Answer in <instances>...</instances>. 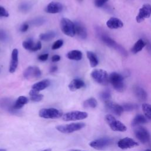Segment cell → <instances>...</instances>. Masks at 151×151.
<instances>
[{
    "label": "cell",
    "instance_id": "obj_1",
    "mask_svg": "<svg viewBox=\"0 0 151 151\" xmlns=\"http://www.w3.org/2000/svg\"><path fill=\"white\" fill-rule=\"evenodd\" d=\"M86 124L84 123H72L67 124H61L56 126V129L61 133H71L80 130L85 127Z\"/></svg>",
    "mask_w": 151,
    "mask_h": 151
},
{
    "label": "cell",
    "instance_id": "obj_2",
    "mask_svg": "<svg viewBox=\"0 0 151 151\" xmlns=\"http://www.w3.org/2000/svg\"><path fill=\"white\" fill-rule=\"evenodd\" d=\"M123 77L119 73L113 72L109 75V82L113 88L119 92H122L124 89Z\"/></svg>",
    "mask_w": 151,
    "mask_h": 151
},
{
    "label": "cell",
    "instance_id": "obj_3",
    "mask_svg": "<svg viewBox=\"0 0 151 151\" xmlns=\"http://www.w3.org/2000/svg\"><path fill=\"white\" fill-rule=\"evenodd\" d=\"M91 76L96 82L101 85H107L109 83V76L104 70L95 69L91 73Z\"/></svg>",
    "mask_w": 151,
    "mask_h": 151
},
{
    "label": "cell",
    "instance_id": "obj_4",
    "mask_svg": "<svg viewBox=\"0 0 151 151\" xmlns=\"http://www.w3.org/2000/svg\"><path fill=\"white\" fill-rule=\"evenodd\" d=\"M105 120L113 131L125 132L127 130L126 126L120 121L114 118L111 114H107L105 116Z\"/></svg>",
    "mask_w": 151,
    "mask_h": 151
},
{
    "label": "cell",
    "instance_id": "obj_5",
    "mask_svg": "<svg viewBox=\"0 0 151 151\" xmlns=\"http://www.w3.org/2000/svg\"><path fill=\"white\" fill-rule=\"evenodd\" d=\"M60 28L61 31L67 36L73 37L76 34L74 22L67 18H63L61 19Z\"/></svg>",
    "mask_w": 151,
    "mask_h": 151
},
{
    "label": "cell",
    "instance_id": "obj_6",
    "mask_svg": "<svg viewBox=\"0 0 151 151\" xmlns=\"http://www.w3.org/2000/svg\"><path fill=\"white\" fill-rule=\"evenodd\" d=\"M39 116L44 119H57L62 116V112L55 108H44L39 111Z\"/></svg>",
    "mask_w": 151,
    "mask_h": 151
},
{
    "label": "cell",
    "instance_id": "obj_7",
    "mask_svg": "<svg viewBox=\"0 0 151 151\" xmlns=\"http://www.w3.org/2000/svg\"><path fill=\"white\" fill-rule=\"evenodd\" d=\"M88 117V114L86 111H72L65 113L62 119L64 121H76L86 119Z\"/></svg>",
    "mask_w": 151,
    "mask_h": 151
},
{
    "label": "cell",
    "instance_id": "obj_8",
    "mask_svg": "<svg viewBox=\"0 0 151 151\" xmlns=\"http://www.w3.org/2000/svg\"><path fill=\"white\" fill-rule=\"evenodd\" d=\"M100 38H101V41L105 44H106L107 46L115 49L116 50H117L119 52H120L123 55H125V56L127 55V52L124 50V48H123L121 45L118 44L111 38H110V37H109L108 35H105V34H102L101 35Z\"/></svg>",
    "mask_w": 151,
    "mask_h": 151
},
{
    "label": "cell",
    "instance_id": "obj_9",
    "mask_svg": "<svg viewBox=\"0 0 151 151\" xmlns=\"http://www.w3.org/2000/svg\"><path fill=\"white\" fill-rule=\"evenodd\" d=\"M112 143V140L108 137H102L91 141L89 145L96 150H104Z\"/></svg>",
    "mask_w": 151,
    "mask_h": 151
},
{
    "label": "cell",
    "instance_id": "obj_10",
    "mask_svg": "<svg viewBox=\"0 0 151 151\" xmlns=\"http://www.w3.org/2000/svg\"><path fill=\"white\" fill-rule=\"evenodd\" d=\"M136 137L142 143H147L150 140V134L148 130L142 126H137L134 129Z\"/></svg>",
    "mask_w": 151,
    "mask_h": 151
},
{
    "label": "cell",
    "instance_id": "obj_11",
    "mask_svg": "<svg viewBox=\"0 0 151 151\" xmlns=\"http://www.w3.org/2000/svg\"><path fill=\"white\" fill-rule=\"evenodd\" d=\"M151 15V5L149 4H145L139 9V13L136 17L137 22H143L146 18H148Z\"/></svg>",
    "mask_w": 151,
    "mask_h": 151
},
{
    "label": "cell",
    "instance_id": "obj_12",
    "mask_svg": "<svg viewBox=\"0 0 151 151\" xmlns=\"http://www.w3.org/2000/svg\"><path fill=\"white\" fill-rule=\"evenodd\" d=\"M41 76V71L37 66H29L23 72L24 77L28 80L38 78Z\"/></svg>",
    "mask_w": 151,
    "mask_h": 151
},
{
    "label": "cell",
    "instance_id": "obj_13",
    "mask_svg": "<svg viewBox=\"0 0 151 151\" xmlns=\"http://www.w3.org/2000/svg\"><path fill=\"white\" fill-rule=\"evenodd\" d=\"M14 103V102H13L12 100H11L9 99H8V98L1 99H0V107L11 114H17L19 113V110H15L14 109L13 107Z\"/></svg>",
    "mask_w": 151,
    "mask_h": 151
},
{
    "label": "cell",
    "instance_id": "obj_14",
    "mask_svg": "<svg viewBox=\"0 0 151 151\" xmlns=\"http://www.w3.org/2000/svg\"><path fill=\"white\" fill-rule=\"evenodd\" d=\"M105 106L108 110L116 116H120L124 111L122 106L110 100L105 102Z\"/></svg>",
    "mask_w": 151,
    "mask_h": 151
},
{
    "label": "cell",
    "instance_id": "obj_15",
    "mask_svg": "<svg viewBox=\"0 0 151 151\" xmlns=\"http://www.w3.org/2000/svg\"><path fill=\"white\" fill-rule=\"evenodd\" d=\"M117 146L120 149H126L137 146H139V143L132 138L124 137L119 140L117 142Z\"/></svg>",
    "mask_w": 151,
    "mask_h": 151
},
{
    "label": "cell",
    "instance_id": "obj_16",
    "mask_svg": "<svg viewBox=\"0 0 151 151\" xmlns=\"http://www.w3.org/2000/svg\"><path fill=\"white\" fill-rule=\"evenodd\" d=\"M22 46L25 50H29L31 51H38L41 50L42 47L40 41H38L36 43H35L32 39H28L23 41Z\"/></svg>",
    "mask_w": 151,
    "mask_h": 151
},
{
    "label": "cell",
    "instance_id": "obj_17",
    "mask_svg": "<svg viewBox=\"0 0 151 151\" xmlns=\"http://www.w3.org/2000/svg\"><path fill=\"white\" fill-rule=\"evenodd\" d=\"M63 9V5L58 2H51L45 8V11L50 14H57L60 12Z\"/></svg>",
    "mask_w": 151,
    "mask_h": 151
},
{
    "label": "cell",
    "instance_id": "obj_18",
    "mask_svg": "<svg viewBox=\"0 0 151 151\" xmlns=\"http://www.w3.org/2000/svg\"><path fill=\"white\" fill-rule=\"evenodd\" d=\"M18 64V50L17 48H14L11 53V59L9 64V71L11 73H13L17 68Z\"/></svg>",
    "mask_w": 151,
    "mask_h": 151
},
{
    "label": "cell",
    "instance_id": "obj_19",
    "mask_svg": "<svg viewBox=\"0 0 151 151\" xmlns=\"http://www.w3.org/2000/svg\"><path fill=\"white\" fill-rule=\"evenodd\" d=\"M74 24L75 27L76 34H77L81 39H86L87 36V32L86 27L81 22L79 21H76L74 22Z\"/></svg>",
    "mask_w": 151,
    "mask_h": 151
},
{
    "label": "cell",
    "instance_id": "obj_20",
    "mask_svg": "<svg viewBox=\"0 0 151 151\" xmlns=\"http://www.w3.org/2000/svg\"><path fill=\"white\" fill-rule=\"evenodd\" d=\"M106 25L110 29H118L123 27V23L119 18L111 17L107 20Z\"/></svg>",
    "mask_w": 151,
    "mask_h": 151
},
{
    "label": "cell",
    "instance_id": "obj_21",
    "mask_svg": "<svg viewBox=\"0 0 151 151\" xmlns=\"http://www.w3.org/2000/svg\"><path fill=\"white\" fill-rule=\"evenodd\" d=\"M50 85V81L48 79H45L34 84L32 86V89L36 91L39 92L47 88Z\"/></svg>",
    "mask_w": 151,
    "mask_h": 151
},
{
    "label": "cell",
    "instance_id": "obj_22",
    "mask_svg": "<svg viewBox=\"0 0 151 151\" xmlns=\"http://www.w3.org/2000/svg\"><path fill=\"white\" fill-rule=\"evenodd\" d=\"M85 86L84 82L78 78H74L73 79L68 85V88L71 91H74L77 90H78Z\"/></svg>",
    "mask_w": 151,
    "mask_h": 151
},
{
    "label": "cell",
    "instance_id": "obj_23",
    "mask_svg": "<svg viewBox=\"0 0 151 151\" xmlns=\"http://www.w3.org/2000/svg\"><path fill=\"white\" fill-rule=\"evenodd\" d=\"M133 91L136 97L140 101H145L147 99V93L140 87L136 86L133 88Z\"/></svg>",
    "mask_w": 151,
    "mask_h": 151
},
{
    "label": "cell",
    "instance_id": "obj_24",
    "mask_svg": "<svg viewBox=\"0 0 151 151\" xmlns=\"http://www.w3.org/2000/svg\"><path fill=\"white\" fill-rule=\"evenodd\" d=\"M28 102V99H27V97L24 96H21L17 99L15 101H14L13 107L15 110H19Z\"/></svg>",
    "mask_w": 151,
    "mask_h": 151
},
{
    "label": "cell",
    "instance_id": "obj_25",
    "mask_svg": "<svg viewBox=\"0 0 151 151\" xmlns=\"http://www.w3.org/2000/svg\"><path fill=\"white\" fill-rule=\"evenodd\" d=\"M146 41H145L143 39H139L135 42V44L131 49V51L133 54H136L142 51V50L146 46Z\"/></svg>",
    "mask_w": 151,
    "mask_h": 151
},
{
    "label": "cell",
    "instance_id": "obj_26",
    "mask_svg": "<svg viewBox=\"0 0 151 151\" xmlns=\"http://www.w3.org/2000/svg\"><path fill=\"white\" fill-rule=\"evenodd\" d=\"M67 57L71 60L79 61L82 59L83 54L79 50H72L69 51L67 55Z\"/></svg>",
    "mask_w": 151,
    "mask_h": 151
},
{
    "label": "cell",
    "instance_id": "obj_27",
    "mask_svg": "<svg viewBox=\"0 0 151 151\" xmlns=\"http://www.w3.org/2000/svg\"><path fill=\"white\" fill-rule=\"evenodd\" d=\"M87 57L89 60L90 64L91 67H95L98 65L99 60L95 53L92 51H87Z\"/></svg>",
    "mask_w": 151,
    "mask_h": 151
},
{
    "label": "cell",
    "instance_id": "obj_28",
    "mask_svg": "<svg viewBox=\"0 0 151 151\" xmlns=\"http://www.w3.org/2000/svg\"><path fill=\"white\" fill-rule=\"evenodd\" d=\"M146 122H147V120L145 116H144L142 114H137L133 119L132 122V125L133 126H136L141 124H144L146 123Z\"/></svg>",
    "mask_w": 151,
    "mask_h": 151
},
{
    "label": "cell",
    "instance_id": "obj_29",
    "mask_svg": "<svg viewBox=\"0 0 151 151\" xmlns=\"http://www.w3.org/2000/svg\"><path fill=\"white\" fill-rule=\"evenodd\" d=\"M55 32L52 31H50L45 33H42L40 35L39 37L40 39L42 41H50L51 40H52L53 38H55Z\"/></svg>",
    "mask_w": 151,
    "mask_h": 151
},
{
    "label": "cell",
    "instance_id": "obj_30",
    "mask_svg": "<svg viewBox=\"0 0 151 151\" xmlns=\"http://www.w3.org/2000/svg\"><path fill=\"white\" fill-rule=\"evenodd\" d=\"M29 94L30 96V99L35 102L40 101L43 99V95L41 94H40L39 92L36 91L32 89H31L29 93Z\"/></svg>",
    "mask_w": 151,
    "mask_h": 151
},
{
    "label": "cell",
    "instance_id": "obj_31",
    "mask_svg": "<svg viewBox=\"0 0 151 151\" xmlns=\"http://www.w3.org/2000/svg\"><path fill=\"white\" fill-rule=\"evenodd\" d=\"M97 105V100L91 97L86 100H85L83 103V107L84 108H95Z\"/></svg>",
    "mask_w": 151,
    "mask_h": 151
},
{
    "label": "cell",
    "instance_id": "obj_32",
    "mask_svg": "<svg viewBox=\"0 0 151 151\" xmlns=\"http://www.w3.org/2000/svg\"><path fill=\"white\" fill-rule=\"evenodd\" d=\"M142 108L145 117L151 120V105L147 103H143Z\"/></svg>",
    "mask_w": 151,
    "mask_h": 151
},
{
    "label": "cell",
    "instance_id": "obj_33",
    "mask_svg": "<svg viewBox=\"0 0 151 151\" xmlns=\"http://www.w3.org/2000/svg\"><path fill=\"white\" fill-rule=\"evenodd\" d=\"M100 98L101 99V100H103L105 102L109 101L111 98V94H110V91L106 90V91L101 92L100 93Z\"/></svg>",
    "mask_w": 151,
    "mask_h": 151
},
{
    "label": "cell",
    "instance_id": "obj_34",
    "mask_svg": "<svg viewBox=\"0 0 151 151\" xmlns=\"http://www.w3.org/2000/svg\"><path fill=\"white\" fill-rule=\"evenodd\" d=\"M122 107L124 110H126V111H132L136 109L137 107L136 104H133V103H126V104H124L122 106Z\"/></svg>",
    "mask_w": 151,
    "mask_h": 151
},
{
    "label": "cell",
    "instance_id": "obj_35",
    "mask_svg": "<svg viewBox=\"0 0 151 151\" xmlns=\"http://www.w3.org/2000/svg\"><path fill=\"white\" fill-rule=\"evenodd\" d=\"M63 43H64V42H63V41L62 40H57L56 41H55L53 43V44H52V45L51 47L52 50H57V49L60 48L63 45Z\"/></svg>",
    "mask_w": 151,
    "mask_h": 151
},
{
    "label": "cell",
    "instance_id": "obj_36",
    "mask_svg": "<svg viewBox=\"0 0 151 151\" xmlns=\"http://www.w3.org/2000/svg\"><path fill=\"white\" fill-rule=\"evenodd\" d=\"M45 22V20L42 18H37L32 21V24L34 25H41Z\"/></svg>",
    "mask_w": 151,
    "mask_h": 151
},
{
    "label": "cell",
    "instance_id": "obj_37",
    "mask_svg": "<svg viewBox=\"0 0 151 151\" xmlns=\"http://www.w3.org/2000/svg\"><path fill=\"white\" fill-rule=\"evenodd\" d=\"M9 17L8 12L5 8L2 6H0V17Z\"/></svg>",
    "mask_w": 151,
    "mask_h": 151
},
{
    "label": "cell",
    "instance_id": "obj_38",
    "mask_svg": "<svg viewBox=\"0 0 151 151\" xmlns=\"http://www.w3.org/2000/svg\"><path fill=\"white\" fill-rule=\"evenodd\" d=\"M108 0H94V4L97 7H101Z\"/></svg>",
    "mask_w": 151,
    "mask_h": 151
},
{
    "label": "cell",
    "instance_id": "obj_39",
    "mask_svg": "<svg viewBox=\"0 0 151 151\" xmlns=\"http://www.w3.org/2000/svg\"><path fill=\"white\" fill-rule=\"evenodd\" d=\"M7 39V34L5 31L0 29V41H5Z\"/></svg>",
    "mask_w": 151,
    "mask_h": 151
},
{
    "label": "cell",
    "instance_id": "obj_40",
    "mask_svg": "<svg viewBox=\"0 0 151 151\" xmlns=\"http://www.w3.org/2000/svg\"><path fill=\"white\" fill-rule=\"evenodd\" d=\"M29 28V25L27 23H24L22 25H21L20 27V31L22 32H26Z\"/></svg>",
    "mask_w": 151,
    "mask_h": 151
},
{
    "label": "cell",
    "instance_id": "obj_41",
    "mask_svg": "<svg viewBox=\"0 0 151 151\" xmlns=\"http://www.w3.org/2000/svg\"><path fill=\"white\" fill-rule=\"evenodd\" d=\"M48 58V54L47 53H45V54H41L40 55L38 56V59L39 60L41 61H46Z\"/></svg>",
    "mask_w": 151,
    "mask_h": 151
},
{
    "label": "cell",
    "instance_id": "obj_42",
    "mask_svg": "<svg viewBox=\"0 0 151 151\" xmlns=\"http://www.w3.org/2000/svg\"><path fill=\"white\" fill-rule=\"evenodd\" d=\"M19 8L21 9V11H27L29 8V6L28 4H22L20 6Z\"/></svg>",
    "mask_w": 151,
    "mask_h": 151
},
{
    "label": "cell",
    "instance_id": "obj_43",
    "mask_svg": "<svg viewBox=\"0 0 151 151\" xmlns=\"http://www.w3.org/2000/svg\"><path fill=\"white\" fill-rule=\"evenodd\" d=\"M60 60V56L58 55H54L51 58V61L52 62H57Z\"/></svg>",
    "mask_w": 151,
    "mask_h": 151
},
{
    "label": "cell",
    "instance_id": "obj_44",
    "mask_svg": "<svg viewBox=\"0 0 151 151\" xmlns=\"http://www.w3.org/2000/svg\"><path fill=\"white\" fill-rule=\"evenodd\" d=\"M146 47H147V50L149 52V53L151 55V43L149 42H146Z\"/></svg>",
    "mask_w": 151,
    "mask_h": 151
},
{
    "label": "cell",
    "instance_id": "obj_45",
    "mask_svg": "<svg viewBox=\"0 0 151 151\" xmlns=\"http://www.w3.org/2000/svg\"><path fill=\"white\" fill-rule=\"evenodd\" d=\"M57 67L56 65H54V66H52L51 68H50V71L51 73H54L57 70Z\"/></svg>",
    "mask_w": 151,
    "mask_h": 151
},
{
    "label": "cell",
    "instance_id": "obj_46",
    "mask_svg": "<svg viewBox=\"0 0 151 151\" xmlns=\"http://www.w3.org/2000/svg\"><path fill=\"white\" fill-rule=\"evenodd\" d=\"M69 151H86V150H78V149H72Z\"/></svg>",
    "mask_w": 151,
    "mask_h": 151
},
{
    "label": "cell",
    "instance_id": "obj_47",
    "mask_svg": "<svg viewBox=\"0 0 151 151\" xmlns=\"http://www.w3.org/2000/svg\"><path fill=\"white\" fill-rule=\"evenodd\" d=\"M41 151H52V150L51 149H45V150H43Z\"/></svg>",
    "mask_w": 151,
    "mask_h": 151
},
{
    "label": "cell",
    "instance_id": "obj_48",
    "mask_svg": "<svg viewBox=\"0 0 151 151\" xmlns=\"http://www.w3.org/2000/svg\"><path fill=\"white\" fill-rule=\"evenodd\" d=\"M0 151H6V150L5 149H0Z\"/></svg>",
    "mask_w": 151,
    "mask_h": 151
},
{
    "label": "cell",
    "instance_id": "obj_49",
    "mask_svg": "<svg viewBox=\"0 0 151 151\" xmlns=\"http://www.w3.org/2000/svg\"><path fill=\"white\" fill-rule=\"evenodd\" d=\"M145 151H151V149H147V150H146Z\"/></svg>",
    "mask_w": 151,
    "mask_h": 151
}]
</instances>
